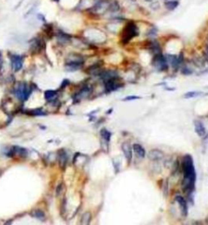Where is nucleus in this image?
<instances>
[{
    "label": "nucleus",
    "mask_w": 208,
    "mask_h": 225,
    "mask_svg": "<svg viewBox=\"0 0 208 225\" xmlns=\"http://www.w3.org/2000/svg\"><path fill=\"white\" fill-rule=\"evenodd\" d=\"M182 169L184 173V179L182 181L183 190L187 194L193 192L196 181V171L191 155H186L184 156Z\"/></svg>",
    "instance_id": "1"
},
{
    "label": "nucleus",
    "mask_w": 208,
    "mask_h": 225,
    "mask_svg": "<svg viewBox=\"0 0 208 225\" xmlns=\"http://www.w3.org/2000/svg\"><path fill=\"white\" fill-rule=\"evenodd\" d=\"M100 135H101L102 139L104 140L107 143L110 142L111 138H112V133L109 130H107V129H102L101 131H100Z\"/></svg>",
    "instance_id": "16"
},
{
    "label": "nucleus",
    "mask_w": 208,
    "mask_h": 225,
    "mask_svg": "<svg viewBox=\"0 0 208 225\" xmlns=\"http://www.w3.org/2000/svg\"><path fill=\"white\" fill-rule=\"evenodd\" d=\"M166 59L168 63H169L170 65L172 66L174 68H177L183 62V56L182 54H180L179 56L177 55H173V54H168L167 56H165Z\"/></svg>",
    "instance_id": "6"
},
{
    "label": "nucleus",
    "mask_w": 208,
    "mask_h": 225,
    "mask_svg": "<svg viewBox=\"0 0 208 225\" xmlns=\"http://www.w3.org/2000/svg\"><path fill=\"white\" fill-rule=\"evenodd\" d=\"M118 78H114L112 80H107L104 82V86H105V90L107 92H112L114 91H116L120 89L122 87L120 82L117 80Z\"/></svg>",
    "instance_id": "5"
},
{
    "label": "nucleus",
    "mask_w": 208,
    "mask_h": 225,
    "mask_svg": "<svg viewBox=\"0 0 208 225\" xmlns=\"http://www.w3.org/2000/svg\"><path fill=\"white\" fill-rule=\"evenodd\" d=\"M9 153H11V155H18L20 156H25L27 155V151L25 148H21L19 147H14L11 148V150L9 151Z\"/></svg>",
    "instance_id": "15"
},
{
    "label": "nucleus",
    "mask_w": 208,
    "mask_h": 225,
    "mask_svg": "<svg viewBox=\"0 0 208 225\" xmlns=\"http://www.w3.org/2000/svg\"><path fill=\"white\" fill-rule=\"evenodd\" d=\"M31 93V88L25 83H20L15 89V94L18 99L25 100L29 98Z\"/></svg>",
    "instance_id": "3"
},
{
    "label": "nucleus",
    "mask_w": 208,
    "mask_h": 225,
    "mask_svg": "<svg viewBox=\"0 0 208 225\" xmlns=\"http://www.w3.org/2000/svg\"><path fill=\"white\" fill-rule=\"evenodd\" d=\"M122 151L124 152V155L125 159L127 160L128 163L129 164L131 162V160L132 159V146L130 145L128 143L125 142L121 146Z\"/></svg>",
    "instance_id": "8"
},
{
    "label": "nucleus",
    "mask_w": 208,
    "mask_h": 225,
    "mask_svg": "<svg viewBox=\"0 0 208 225\" xmlns=\"http://www.w3.org/2000/svg\"><path fill=\"white\" fill-rule=\"evenodd\" d=\"M11 66L15 71H19L23 66L24 59L20 55H12L11 58Z\"/></svg>",
    "instance_id": "7"
},
{
    "label": "nucleus",
    "mask_w": 208,
    "mask_h": 225,
    "mask_svg": "<svg viewBox=\"0 0 208 225\" xmlns=\"http://www.w3.org/2000/svg\"><path fill=\"white\" fill-rule=\"evenodd\" d=\"M145 1H146V2H152L154 0H145Z\"/></svg>",
    "instance_id": "29"
},
{
    "label": "nucleus",
    "mask_w": 208,
    "mask_h": 225,
    "mask_svg": "<svg viewBox=\"0 0 208 225\" xmlns=\"http://www.w3.org/2000/svg\"><path fill=\"white\" fill-rule=\"evenodd\" d=\"M176 200L180 206V209H181L182 215L183 216H186L188 214V206H187V202H186L185 199L181 196H177Z\"/></svg>",
    "instance_id": "11"
},
{
    "label": "nucleus",
    "mask_w": 208,
    "mask_h": 225,
    "mask_svg": "<svg viewBox=\"0 0 208 225\" xmlns=\"http://www.w3.org/2000/svg\"><path fill=\"white\" fill-rule=\"evenodd\" d=\"M164 157V154L161 151L158 149H153L148 152V158L153 161H158L161 160Z\"/></svg>",
    "instance_id": "12"
},
{
    "label": "nucleus",
    "mask_w": 208,
    "mask_h": 225,
    "mask_svg": "<svg viewBox=\"0 0 208 225\" xmlns=\"http://www.w3.org/2000/svg\"><path fill=\"white\" fill-rule=\"evenodd\" d=\"M152 64L157 70H160V71L168 70V63L167 59L165 56H163L161 53L158 54H154L153 58Z\"/></svg>",
    "instance_id": "4"
},
{
    "label": "nucleus",
    "mask_w": 208,
    "mask_h": 225,
    "mask_svg": "<svg viewBox=\"0 0 208 225\" xmlns=\"http://www.w3.org/2000/svg\"><path fill=\"white\" fill-rule=\"evenodd\" d=\"M150 50L154 53V54H158L161 53V47L157 41H152L150 45Z\"/></svg>",
    "instance_id": "17"
},
{
    "label": "nucleus",
    "mask_w": 208,
    "mask_h": 225,
    "mask_svg": "<svg viewBox=\"0 0 208 225\" xmlns=\"http://www.w3.org/2000/svg\"><path fill=\"white\" fill-rule=\"evenodd\" d=\"M132 148H133V151H134L135 155H137L138 158H141V159L145 158V156H146V151L143 148V147H142V145L135 143V144H133V146H132Z\"/></svg>",
    "instance_id": "13"
},
{
    "label": "nucleus",
    "mask_w": 208,
    "mask_h": 225,
    "mask_svg": "<svg viewBox=\"0 0 208 225\" xmlns=\"http://www.w3.org/2000/svg\"><path fill=\"white\" fill-rule=\"evenodd\" d=\"M207 223H208V218H207Z\"/></svg>",
    "instance_id": "30"
},
{
    "label": "nucleus",
    "mask_w": 208,
    "mask_h": 225,
    "mask_svg": "<svg viewBox=\"0 0 208 225\" xmlns=\"http://www.w3.org/2000/svg\"><path fill=\"white\" fill-rule=\"evenodd\" d=\"M181 73H182L183 75H191V74L193 73V70H191L189 68H188V67H184L182 70H181Z\"/></svg>",
    "instance_id": "26"
},
{
    "label": "nucleus",
    "mask_w": 208,
    "mask_h": 225,
    "mask_svg": "<svg viewBox=\"0 0 208 225\" xmlns=\"http://www.w3.org/2000/svg\"><path fill=\"white\" fill-rule=\"evenodd\" d=\"M91 214L90 212H86L85 214H83L81 220V224H90V223L91 221Z\"/></svg>",
    "instance_id": "19"
},
{
    "label": "nucleus",
    "mask_w": 208,
    "mask_h": 225,
    "mask_svg": "<svg viewBox=\"0 0 208 225\" xmlns=\"http://www.w3.org/2000/svg\"><path fill=\"white\" fill-rule=\"evenodd\" d=\"M138 29L137 25H135L133 22L128 23L124 29H123V33H122V42L124 44H127L129 40L132 38L137 37L138 35Z\"/></svg>",
    "instance_id": "2"
},
{
    "label": "nucleus",
    "mask_w": 208,
    "mask_h": 225,
    "mask_svg": "<svg viewBox=\"0 0 208 225\" xmlns=\"http://www.w3.org/2000/svg\"><path fill=\"white\" fill-rule=\"evenodd\" d=\"M58 37H59V39L62 40L63 42H68V41H69L70 39H71V37H70V36L68 35L66 33H62V32L59 34Z\"/></svg>",
    "instance_id": "22"
},
{
    "label": "nucleus",
    "mask_w": 208,
    "mask_h": 225,
    "mask_svg": "<svg viewBox=\"0 0 208 225\" xmlns=\"http://www.w3.org/2000/svg\"><path fill=\"white\" fill-rule=\"evenodd\" d=\"M32 215L34 216L37 219H40V220H43L45 218V215L41 210H34L32 213Z\"/></svg>",
    "instance_id": "24"
},
{
    "label": "nucleus",
    "mask_w": 208,
    "mask_h": 225,
    "mask_svg": "<svg viewBox=\"0 0 208 225\" xmlns=\"http://www.w3.org/2000/svg\"><path fill=\"white\" fill-rule=\"evenodd\" d=\"M99 76H100V79L103 82H105V81L112 80V79H114V78H118V74H117L116 70H103V71H102L100 73Z\"/></svg>",
    "instance_id": "10"
},
{
    "label": "nucleus",
    "mask_w": 208,
    "mask_h": 225,
    "mask_svg": "<svg viewBox=\"0 0 208 225\" xmlns=\"http://www.w3.org/2000/svg\"><path fill=\"white\" fill-rule=\"evenodd\" d=\"M91 93V88L89 87H85L81 89L77 94L76 95V98L77 100H80L81 99H84L86 98L87 96H89L90 94Z\"/></svg>",
    "instance_id": "14"
},
{
    "label": "nucleus",
    "mask_w": 208,
    "mask_h": 225,
    "mask_svg": "<svg viewBox=\"0 0 208 225\" xmlns=\"http://www.w3.org/2000/svg\"><path fill=\"white\" fill-rule=\"evenodd\" d=\"M141 97H139V96H126L125 98H124L123 99V100L124 101H130V100H138V99H140Z\"/></svg>",
    "instance_id": "25"
},
{
    "label": "nucleus",
    "mask_w": 208,
    "mask_h": 225,
    "mask_svg": "<svg viewBox=\"0 0 208 225\" xmlns=\"http://www.w3.org/2000/svg\"><path fill=\"white\" fill-rule=\"evenodd\" d=\"M156 34H157V29H150L147 33V35L149 36L150 37H154Z\"/></svg>",
    "instance_id": "27"
},
{
    "label": "nucleus",
    "mask_w": 208,
    "mask_h": 225,
    "mask_svg": "<svg viewBox=\"0 0 208 225\" xmlns=\"http://www.w3.org/2000/svg\"><path fill=\"white\" fill-rule=\"evenodd\" d=\"M108 10H110L112 12H116L120 10V5L118 4L116 0H113L112 3H109Z\"/></svg>",
    "instance_id": "20"
},
{
    "label": "nucleus",
    "mask_w": 208,
    "mask_h": 225,
    "mask_svg": "<svg viewBox=\"0 0 208 225\" xmlns=\"http://www.w3.org/2000/svg\"><path fill=\"white\" fill-rule=\"evenodd\" d=\"M165 7L168 8V10L173 11L174 9H176L179 6V2L176 1V0H171V1H167L165 2Z\"/></svg>",
    "instance_id": "18"
},
{
    "label": "nucleus",
    "mask_w": 208,
    "mask_h": 225,
    "mask_svg": "<svg viewBox=\"0 0 208 225\" xmlns=\"http://www.w3.org/2000/svg\"><path fill=\"white\" fill-rule=\"evenodd\" d=\"M194 130L195 132L197 133V135L201 137V138H204L207 135V130L206 128L203 125V123L200 121H194Z\"/></svg>",
    "instance_id": "9"
},
{
    "label": "nucleus",
    "mask_w": 208,
    "mask_h": 225,
    "mask_svg": "<svg viewBox=\"0 0 208 225\" xmlns=\"http://www.w3.org/2000/svg\"><path fill=\"white\" fill-rule=\"evenodd\" d=\"M56 96V92L55 91L48 90L45 92V98L47 100H50Z\"/></svg>",
    "instance_id": "23"
},
{
    "label": "nucleus",
    "mask_w": 208,
    "mask_h": 225,
    "mask_svg": "<svg viewBox=\"0 0 208 225\" xmlns=\"http://www.w3.org/2000/svg\"><path fill=\"white\" fill-rule=\"evenodd\" d=\"M203 54H204V57H205L206 60L208 62V45H207L206 49H205L204 52H203Z\"/></svg>",
    "instance_id": "28"
},
{
    "label": "nucleus",
    "mask_w": 208,
    "mask_h": 225,
    "mask_svg": "<svg viewBox=\"0 0 208 225\" xmlns=\"http://www.w3.org/2000/svg\"><path fill=\"white\" fill-rule=\"evenodd\" d=\"M201 94H203V92H189L187 93H185L184 97L186 98V99H189V98H193V97H196V96H200Z\"/></svg>",
    "instance_id": "21"
}]
</instances>
